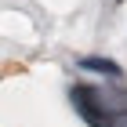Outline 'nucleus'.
Masks as SVG:
<instances>
[{
    "mask_svg": "<svg viewBox=\"0 0 127 127\" xmlns=\"http://www.w3.org/2000/svg\"><path fill=\"white\" fill-rule=\"evenodd\" d=\"M76 69L80 73H95V76H102V80H113V84L124 76V65L113 62V58H102V55H84V58H76Z\"/></svg>",
    "mask_w": 127,
    "mask_h": 127,
    "instance_id": "obj_1",
    "label": "nucleus"
}]
</instances>
